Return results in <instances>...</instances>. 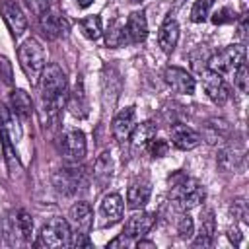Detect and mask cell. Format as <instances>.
Masks as SVG:
<instances>
[{
	"label": "cell",
	"mask_w": 249,
	"mask_h": 249,
	"mask_svg": "<svg viewBox=\"0 0 249 249\" xmlns=\"http://www.w3.org/2000/svg\"><path fill=\"white\" fill-rule=\"evenodd\" d=\"M39 80H41V101H43L45 113L49 117H56L66 99V89H68L66 74L58 64L53 62L43 68V74Z\"/></svg>",
	"instance_id": "cell-1"
},
{
	"label": "cell",
	"mask_w": 249,
	"mask_h": 249,
	"mask_svg": "<svg viewBox=\"0 0 249 249\" xmlns=\"http://www.w3.org/2000/svg\"><path fill=\"white\" fill-rule=\"evenodd\" d=\"M169 185H171L169 198H171L173 206L181 212H187V210L198 206L206 196L202 185L196 179L185 175L183 171H177V173L169 175Z\"/></svg>",
	"instance_id": "cell-2"
},
{
	"label": "cell",
	"mask_w": 249,
	"mask_h": 249,
	"mask_svg": "<svg viewBox=\"0 0 249 249\" xmlns=\"http://www.w3.org/2000/svg\"><path fill=\"white\" fill-rule=\"evenodd\" d=\"M18 58H19V66H21L23 74L27 76L29 84L37 86L39 78L43 74V68H45V51H43V47L35 39H27L19 45Z\"/></svg>",
	"instance_id": "cell-3"
},
{
	"label": "cell",
	"mask_w": 249,
	"mask_h": 249,
	"mask_svg": "<svg viewBox=\"0 0 249 249\" xmlns=\"http://www.w3.org/2000/svg\"><path fill=\"white\" fill-rule=\"evenodd\" d=\"M70 235H72V230L68 220L54 216L43 224L39 237L33 245L35 247H66L70 245Z\"/></svg>",
	"instance_id": "cell-4"
},
{
	"label": "cell",
	"mask_w": 249,
	"mask_h": 249,
	"mask_svg": "<svg viewBox=\"0 0 249 249\" xmlns=\"http://www.w3.org/2000/svg\"><path fill=\"white\" fill-rule=\"evenodd\" d=\"M6 239L10 245H27L31 243L33 233V218L27 210H16L6 220Z\"/></svg>",
	"instance_id": "cell-5"
},
{
	"label": "cell",
	"mask_w": 249,
	"mask_h": 249,
	"mask_svg": "<svg viewBox=\"0 0 249 249\" xmlns=\"http://www.w3.org/2000/svg\"><path fill=\"white\" fill-rule=\"evenodd\" d=\"M245 62V45H230L222 51H218L216 54L210 56L208 60V70L224 76V74H230L233 72L239 64Z\"/></svg>",
	"instance_id": "cell-6"
},
{
	"label": "cell",
	"mask_w": 249,
	"mask_h": 249,
	"mask_svg": "<svg viewBox=\"0 0 249 249\" xmlns=\"http://www.w3.org/2000/svg\"><path fill=\"white\" fill-rule=\"evenodd\" d=\"M86 171L82 167H64V169H58L54 175H53V183L56 187L58 193L62 195H74L78 189H82L86 185Z\"/></svg>",
	"instance_id": "cell-7"
},
{
	"label": "cell",
	"mask_w": 249,
	"mask_h": 249,
	"mask_svg": "<svg viewBox=\"0 0 249 249\" xmlns=\"http://www.w3.org/2000/svg\"><path fill=\"white\" fill-rule=\"evenodd\" d=\"M58 148H60V154L64 158H68L70 161L84 160V156H86V136H84V132L76 130V128L62 132Z\"/></svg>",
	"instance_id": "cell-8"
},
{
	"label": "cell",
	"mask_w": 249,
	"mask_h": 249,
	"mask_svg": "<svg viewBox=\"0 0 249 249\" xmlns=\"http://www.w3.org/2000/svg\"><path fill=\"white\" fill-rule=\"evenodd\" d=\"M202 88H204L206 95L216 105H224L230 99V95H231V89L226 84L224 76H220V74H216L212 70H204L202 72Z\"/></svg>",
	"instance_id": "cell-9"
},
{
	"label": "cell",
	"mask_w": 249,
	"mask_h": 249,
	"mask_svg": "<svg viewBox=\"0 0 249 249\" xmlns=\"http://www.w3.org/2000/svg\"><path fill=\"white\" fill-rule=\"evenodd\" d=\"M68 224H70L72 233H89V230L93 226L91 206L84 200L72 204V208L68 210Z\"/></svg>",
	"instance_id": "cell-10"
},
{
	"label": "cell",
	"mask_w": 249,
	"mask_h": 249,
	"mask_svg": "<svg viewBox=\"0 0 249 249\" xmlns=\"http://www.w3.org/2000/svg\"><path fill=\"white\" fill-rule=\"evenodd\" d=\"M163 80L165 84L177 91V93H185V95H191L195 93V78L185 70V68H179V66H167L165 72H163Z\"/></svg>",
	"instance_id": "cell-11"
},
{
	"label": "cell",
	"mask_w": 249,
	"mask_h": 249,
	"mask_svg": "<svg viewBox=\"0 0 249 249\" xmlns=\"http://www.w3.org/2000/svg\"><path fill=\"white\" fill-rule=\"evenodd\" d=\"M0 12H2V18H4V21L10 27V31H12L14 37H19L27 29V19H25V16H23V12H21V8H19L18 2L4 0L0 4Z\"/></svg>",
	"instance_id": "cell-12"
},
{
	"label": "cell",
	"mask_w": 249,
	"mask_h": 249,
	"mask_svg": "<svg viewBox=\"0 0 249 249\" xmlns=\"http://www.w3.org/2000/svg\"><path fill=\"white\" fill-rule=\"evenodd\" d=\"M134 107H124L121 109L115 119H113V124H111V130H113V136L119 144H124L130 140V134L134 130Z\"/></svg>",
	"instance_id": "cell-13"
},
{
	"label": "cell",
	"mask_w": 249,
	"mask_h": 249,
	"mask_svg": "<svg viewBox=\"0 0 249 249\" xmlns=\"http://www.w3.org/2000/svg\"><path fill=\"white\" fill-rule=\"evenodd\" d=\"M154 224H156V214L154 212H138V214H134L126 220V224L123 228V235L126 239H138L144 233H148Z\"/></svg>",
	"instance_id": "cell-14"
},
{
	"label": "cell",
	"mask_w": 249,
	"mask_h": 249,
	"mask_svg": "<svg viewBox=\"0 0 249 249\" xmlns=\"http://www.w3.org/2000/svg\"><path fill=\"white\" fill-rule=\"evenodd\" d=\"M124 212V204L119 193H109L103 196L101 206H99V214L103 216V226H113L123 218Z\"/></svg>",
	"instance_id": "cell-15"
},
{
	"label": "cell",
	"mask_w": 249,
	"mask_h": 249,
	"mask_svg": "<svg viewBox=\"0 0 249 249\" xmlns=\"http://www.w3.org/2000/svg\"><path fill=\"white\" fill-rule=\"evenodd\" d=\"M169 134H171L173 146L179 148V150H193L200 144V134L195 128H191L187 124H181V123L173 124L169 128Z\"/></svg>",
	"instance_id": "cell-16"
},
{
	"label": "cell",
	"mask_w": 249,
	"mask_h": 249,
	"mask_svg": "<svg viewBox=\"0 0 249 249\" xmlns=\"http://www.w3.org/2000/svg\"><path fill=\"white\" fill-rule=\"evenodd\" d=\"M39 25L47 39H58V37L66 35V31H68V21L60 14H53L51 10L45 12L43 16H39Z\"/></svg>",
	"instance_id": "cell-17"
},
{
	"label": "cell",
	"mask_w": 249,
	"mask_h": 249,
	"mask_svg": "<svg viewBox=\"0 0 249 249\" xmlns=\"http://www.w3.org/2000/svg\"><path fill=\"white\" fill-rule=\"evenodd\" d=\"M124 31H126V39L128 43H144L146 37H148V21L144 18V12H132L128 18H126V23H124Z\"/></svg>",
	"instance_id": "cell-18"
},
{
	"label": "cell",
	"mask_w": 249,
	"mask_h": 249,
	"mask_svg": "<svg viewBox=\"0 0 249 249\" xmlns=\"http://www.w3.org/2000/svg\"><path fill=\"white\" fill-rule=\"evenodd\" d=\"M150 195H152L150 181H146V179H136V181H132L130 187H128V191H126L128 208H132V210L144 208L146 202L150 200Z\"/></svg>",
	"instance_id": "cell-19"
},
{
	"label": "cell",
	"mask_w": 249,
	"mask_h": 249,
	"mask_svg": "<svg viewBox=\"0 0 249 249\" xmlns=\"http://www.w3.org/2000/svg\"><path fill=\"white\" fill-rule=\"evenodd\" d=\"M177 41H179V25H177V21L171 16H167L163 19V23L160 25L158 43H160V47H161V51L165 54H171L175 45H177Z\"/></svg>",
	"instance_id": "cell-20"
},
{
	"label": "cell",
	"mask_w": 249,
	"mask_h": 249,
	"mask_svg": "<svg viewBox=\"0 0 249 249\" xmlns=\"http://www.w3.org/2000/svg\"><path fill=\"white\" fill-rule=\"evenodd\" d=\"M214 233H216V220H214V212L212 210H204L200 214V230L193 241V247L196 249H204L210 247L214 243Z\"/></svg>",
	"instance_id": "cell-21"
},
{
	"label": "cell",
	"mask_w": 249,
	"mask_h": 249,
	"mask_svg": "<svg viewBox=\"0 0 249 249\" xmlns=\"http://www.w3.org/2000/svg\"><path fill=\"white\" fill-rule=\"evenodd\" d=\"M10 111L19 119H29L33 113V101L29 93L23 89H14L10 95Z\"/></svg>",
	"instance_id": "cell-22"
},
{
	"label": "cell",
	"mask_w": 249,
	"mask_h": 249,
	"mask_svg": "<svg viewBox=\"0 0 249 249\" xmlns=\"http://www.w3.org/2000/svg\"><path fill=\"white\" fill-rule=\"evenodd\" d=\"M204 140L208 144H216V142H222L230 136V124L224 121V119H210L206 124H204V132H202Z\"/></svg>",
	"instance_id": "cell-23"
},
{
	"label": "cell",
	"mask_w": 249,
	"mask_h": 249,
	"mask_svg": "<svg viewBox=\"0 0 249 249\" xmlns=\"http://www.w3.org/2000/svg\"><path fill=\"white\" fill-rule=\"evenodd\" d=\"M68 109L74 117L78 119H84L88 117V99H86V93H84V88H82V82L76 84L74 91L70 93V99H68Z\"/></svg>",
	"instance_id": "cell-24"
},
{
	"label": "cell",
	"mask_w": 249,
	"mask_h": 249,
	"mask_svg": "<svg viewBox=\"0 0 249 249\" xmlns=\"http://www.w3.org/2000/svg\"><path fill=\"white\" fill-rule=\"evenodd\" d=\"M111 173H113L111 154H109V152H103V154L95 160V165H93V177H95L97 185H99V187H103V185L111 179Z\"/></svg>",
	"instance_id": "cell-25"
},
{
	"label": "cell",
	"mask_w": 249,
	"mask_h": 249,
	"mask_svg": "<svg viewBox=\"0 0 249 249\" xmlns=\"http://www.w3.org/2000/svg\"><path fill=\"white\" fill-rule=\"evenodd\" d=\"M156 130H158V126L152 123V121H146V123H140L138 126H134V130H132V134H130V140H132V144L134 146H144L146 148V144L152 140V138H156Z\"/></svg>",
	"instance_id": "cell-26"
},
{
	"label": "cell",
	"mask_w": 249,
	"mask_h": 249,
	"mask_svg": "<svg viewBox=\"0 0 249 249\" xmlns=\"http://www.w3.org/2000/svg\"><path fill=\"white\" fill-rule=\"evenodd\" d=\"M105 43H107V47H113V49L115 47H123V45L128 43L126 31H124V23L121 19L111 21V25H109V29L105 33Z\"/></svg>",
	"instance_id": "cell-27"
},
{
	"label": "cell",
	"mask_w": 249,
	"mask_h": 249,
	"mask_svg": "<svg viewBox=\"0 0 249 249\" xmlns=\"http://www.w3.org/2000/svg\"><path fill=\"white\" fill-rule=\"evenodd\" d=\"M78 29L82 31V35L89 41H95L101 37V18L99 16H88L84 19L78 21Z\"/></svg>",
	"instance_id": "cell-28"
},
{
	"label": "cell",
	"mask_w": 249,
	"mask_h": 249,
	"mask_svg": "<svg viewBox=\"0 0 249 249\" xmlns=\"http://www.w3.org/2000/svg\"><path fill=\"white\" fill-rule=\"evenodd\" d=\"M12 136L8 134V130L0 124V144H2V150H4V156H6V161H8V167L12 171L19 169V160H18V154L14 150V144H12Z\"/></svg>",
	"instance_id": "cell-29"
},
{
	"label": "cell",
	"mask_w": 249,
	"mask_h": 249,
	"mask_svg": "<svg viewBox=\"0 0 249 249\" xmlns=\"http://www.w3.org/2000/svg\"><path fill=\"white\" fill-rule=\"evenodd\" d=\"M210 56H212V53L208 51V47H204V45L196 47V49L189 54L193 70H195L196 74H202V72L208 68V60H210Z\"/></svg>",
	"instance_id": "cell-30"
},
{
	"label": "cell",
	"mask_w": 249,
	"mask_h": 249,
	"mask_svg": "<svg viewBox=\"0 0 249 249\" xmlns=\"http://www.w3.org/2000/svg\"><path fill=\"white\" fill-rule=\"evenodd\" d=\"M239 158H241V156H239L231 146L222 148L220 154H218V165H220V169H224V171H231V169L237 167Z\"/></svg>",
	"instance_id": "cell-31"
},
{
	"label": "cell",
	"mask_w": 249,
	"mask_h": 249,
	"mask_svg": "<svg viewBox=\"0 0 249 249\" xmlns=\"http://www.w3.org/2000/svg\"><path fill=\"white\" fill-rule=\"evenodd\" d=\"M212 6H214V0H196L193 4V10H191V21H195V23L206 21Z\"/></svg>",
	"instance_id": "cell-32"
},
{
	"label": "cell",
	"mask_w": 249,
	"mask_h": 249,
	"mask_svg": "<svg viewBox=\"0 0 249 249\" xmlns=\"http://www.w3.org/2000/svg\"><path fill=\"white\" fill-rule=\"evenodd\" d=\"M249 74H247V64L243 62V64H239L235 70H233V86H235V89L239 91V93H245L247 91V88H249V78H247Z\"/></svg>",
	"instance_id": "cell-33"
},
{
	"label": "cell",
	"mask_w": 249,
	"mask_h": 249,
	"mask_svg": "<svg viewBox=\"0 0 249 249\" xmlns=\"http://www.w3.org/2000/svg\"><path fill=\"white\" fill-rule=\"evenodd\" d=\"M146 148H148V152H150L152 158H163V156H167V152H169V144H167L165 140H158V138H152V140L146 144Z\"/></svg>",
	"instance_id": "cell-34"
},
{
	"label": "cell",
	"mask_w": 249,
	"mask_h": 249,
	"mask_svg": "<svg viewBox=\"0 0 249 249\" xmlns=\"http://www.w3.org/2000/svg\"><path fill=\"white\" fill-rule=\"evenodd\" d=\"M193 230H195L193 218H191L189 214H181L179 220H177V233H179V237L189 239V237L193 235Z\"/></svg>",
	"instance_id": "cell-35"
},
{
	"label": "cell",
	"mask_w": 249,
	"mask_h": 249,
	"mask_svg": "<svg viewBox=\"0 0 249 249\" xmlns=\"http://www.w3.org/2000/svg\"><path fill=\"white\" fill-rule=\"evenodd\" d=\"M235 21V10L231 6H224L222 10H218L212 18V23L214 25H222V23H231Z\"/></svg>",
	"instance_id": "cell-36"
},
{
	"label": "cell",
	"mask_w": 249,
	"mask_h": 249,
	"mask_svg": "<svg viewBox=\"0 0 249 249\" xmlns=\"http://www.w3.org/2000/svg\"><path fill=\"white\" fill-rule=\"evenodd\" d=\"M51 2H53V0H25V6H27L35 16H43L45 12L51 10Z\"/></svg>",
	"instance_id": "cell-37"
},
{
	"label": "cell",
	"mask_w": 249,
	"mask_h": 249,
	"mask_svg": "<svg viewBox=\"0 0 249 249\" xmlns=\"http://www.w3.org/2000/svg\"><path fill=\"white\" fill-rule=\"evenodd\" d=\"M0 80H2V84H6V86H12V84H14L12 64H10L8 58H4V56H0Z\"/></svg>",
	"instance_id": "cell-38"
},
{
	"label": "cell",
	"mask_w": 249,
	"mask_h": 249,
	"mask_svg": "<svg viewBox=\"0 0 249 249\" xmlns=\"http://www.w3.org/2000/svg\"><path fill=\"white\" fill-rule=\"evenodd\" d=\"M231 214L235 216V218H239L241 222H249V214H247V204H245V200L243 198H237V200H233V204H231Z\"/></svg>",
	"instance_id": "cell-39"
},
{
	"label": "cell",
	"mask_w": 249,
	"mask_h": 249,
	"mask_svg": "<svg viewBox=\"0 0 249 249\" xmlns=\"http://www.w3.org/2000/svg\"><path fill=\"white\" fill-rule=\"evenodd\" d=\"M228 237H230V241H231L233 245H239V243H241V233H239L237 226L228 228Z\"/></svg>",
	"instance_id": "cell-40"
},
{
	"label": "cell",
	"mask_w": 249,
	"mask_h": 249,
	"mask_svg": "<svg viewBox=\"0 0 249 249\" xmlns=\"http://www.w3.org/2000/svg\"><path fill=\"white\" fill-rule=\"evenodd\" d=\"M237 37L243 39V41H245V37H247V14L241 16V21H239V25H237Z\"/></svg>",
	"instance_id": "cell-41"
},
{
	"label": "cell",
	"mask_w": 249,
	"mask_h": 249,
	"mask_svg": "<svg viewBox=\"0 0 249 249\" xmlns=\"http://www.w3.org/2000/svg\"><path fill=\"white\" fill-rule=\"evenodd\" d=\"M136 247H138V249H140V247H150V249H154V247H156V243H154V241H144V239H138V241H136Z\"/></svg>",
	"instance_id": "cell-42"
},
{
	"label": "cell",
	"mask_w": 249,
	"mask_h": 249,
	"mask_svg": "<svg viewBox=\"0 0 249 249\" xmlns=\"http://www.w3.org/2000/svg\"><path fill=\"white\" fill-rule=\"evenodd\" d=\"M93 0H76V4H78V8H88L89 4H91Z\"/></svg>",
	"instance_id": "cell-43"
},
{
	"label": "cell",
	"mask_w": 249,
	"mask_h": 249,
	"mask_svg": "<svg viewBox=\"0 0 249 249\" xmlns=\"http://www.w3.org/2000/svg\"><path fill=\"white\" fill-rule=\"evenodd\" d=\"M185 4V0H173V10H179Z\"/></svg>",
	"instance_id": "cell-44"
},
{
	"label": "cell",
	"mask_w": 249,
	"mask_h": 249,
	"mask_svg": "<svg viewBox=\"0 0 249 249\" xmlns=\"http://www.w3.org/2000/svg\"><path fill=\"white\" fill-rule=\"evenodd\" d=\"M130 4H140V2H144V0H128Z\"/></svg>",
	"instance_id": "cell-45"
}]
</instances>
